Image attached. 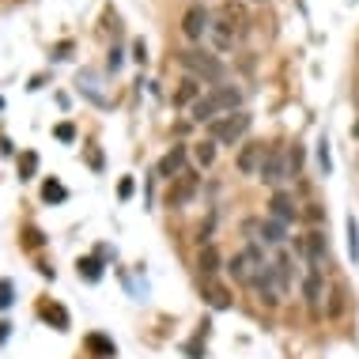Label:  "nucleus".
Masks as SVG:
<instances>
[{
	"label": "nucleus",
	"instance_id": "9",
	"mask_svg": "<svg viewBox=\"0 0 359 359\" xmlns=\"http://www.w3.org/2000/svg\"><path fill=\"white\" fill-rule=\"evenodd\" d=\"M186 159H189V151L182 148V144H178V148H170V151L159 159V174H163L167 182H174L178 174H186Z\"/></svg>",
	"mask_w": 359,
	"mask_h": 359
},
{
	"label": "nucleus",
	"instance_id": "15",
	"mask_svg": "<svg viewBox=\"0 0 359 359\" xmlns=\"http://www.w3.org/2000/svg\"><path fill=\"white\" fill-rule=\"evenodd\" d=\"M193 159H197V167H212L216 163V140H197L193 144Z\"/></svg>",
	"mask_w": 359,
	"mask_h": 359
},
{
	"label": "nucleus",
	"instance_id": "1",
	"mask_svg": "<svg viewBox=\"0 0 359 359\" xmlns=\"http://www.w3.org/2000/svg\"><path fill=\"white\" fill-rule=\"evenodd\" d=\"M242 110V91L238 87H231V83H219V87H212V91H205L197 102L189 106V114H193V121H201V125H212L216 118H223V114H235Z\"/></svg>",
	"mask_w": 359,
	"mask_h": 359
},
{
	"label": "nucleus",
	"instance_id": "23",
	"mask_svg": "<svg viewBox=\"0 0 359 359\" xmlns=\"http://www.w3.org/2000/svg\"><path fill=\"white\" fill-rule=\"evenodd\" d=\"M34 167H38V159H34V155H27V159H23V163H19V170H27V174H31Z\"/></svg>",
	"mask_w": 359,
	"mask_h": 359
},
{
	"label": "nucleus",
	"instance_id": "20",
	"mask_svg": "<svg viewBox=\"0 0 359 359\" xmlns=\"http://www.w3.org/2000/svg\"><path fill=\"white\" fill-rule=\"evenodd\" d=\"M287 167L295 170V174H299V167H303V148H299V144H295V151L287 155Z\"/></svg>",
	"mask_w": 359,
	"mask_h": 359
},
{
	"label": "nucleus",
	"instance_id": "18",
	"mask_svg": "<svg viewBox=\"0 0 359 359\" xmlns=\"http://www.w3.org/2000/svg\"><path fill=\"white\" fill-rule=\"evenodd\" d=\"M348 254H352V261H359V227H355V219H348Z\"/></svg>",
	"mask_w": 359,
	"mask_h": 359
},
{
	"label": "nucleus",
	"instance_id": "17",
	"mask_svg": "<svg viewBox=\"0 0 359 359\" xmlns=\"http://www.w3.org/2000/svg\"><path fill=\"white\" fill-rule=\"evenodd\" d=\"M273 269H276L280 287L287 291V287H291V257H287V254H276V265H273Z\"/></svg>",
	"mask_w": 359,
	"mask_h": 359
},
{
	"label": "nucleus",
	"instance_id": "12",
	"mask_svg": "<svg viewBox=\"0 0 359 359\" xmlns=\"http://www.w3.org/2000/svg\"><path fill=\"white\" fill-rule=\"evenodd\" d=\"M303 295H306V303H310V306H322V269H318V265H310V269H306Z\"/></svg>",
	"mask_w": 359,
	"mask_h": 359
},
{
	"label": "nucleus",
	"instance_id": "4",
	"mask_svg": "<svg viewBox=\"0 0 359 359\" xmlns=\"http://www.w3.org/2000/svg\"><path fill=\"white\" fill-rule=\"evenodd\" d=\"M212 31V15L205 4H193L186 15H182V34L189 38V42H205V34Z\"/></svg>",
	"mask_w": 359,
	"mask_h": 359
},
{
	"label": "nucleus",
	"instance_id": "2",
	"mask_svg": "<svg viewBox=\"0 0 359 359\" xmlns=\"http://www.w3.org/2000/svg\"><path fill=\"white\" fill-rule=\"evenodd\" d=\"M178 65L186 69V76H193V80H201V83H212V87H219L223 76H227L223 61H216V57L205 53V50H182Z\"/></svg>",
	"mask_w": 359,
	"mask_h": 359
},
{
	"label": "nucleus",
	"instance_id": "13",
	"mask_svg": "<svg viewBox=\"0 0 359 359\" xmlns=\"http://www.w3.org/2000/svg\"><path fill=\"white\" fill-rule=\"evenodd\" d=\"M303 257H306V265H322V257H325L322 231H310V235L303 238Z\"/></svg>",
	"mask_w": 359,
	"mask_h": 359
},
{
	"label": "nucleus",
	"instance_id": "10",
	"mask_svg": "<svg viewBox=\"0 0 359 359\" xmlns=\"http://www.w3.org/2000/svg\"><path fill=\"white\" fill-rule=\"evenodd\" d=\"M197 269H201V276H205V280H216V273L223 269V254H219L216 246H212V242H208V246H201V254H197Z\"/></svg>",
	"mask_w": 359,
	"mask_h": 359
},
{
	"label": "nucleus",
	"instance_id": "11",
	"mask_svg": "<svg viewBox=\"0 0 359 359\" xmlns=\"http://www.w3.org/2000/svg\"><path fill=\"white\" fill-rule=\"evenodd\" d=\"M201 295H205V303L212 310H227L231 306V291L223 284H216V280H205V284H201Z\"/></svg>",
	"mask_w": 359,
	"mask_h": 359
},
{
	"label": "nucleus",
	"instance_id": "14",
	"mask_svg": "<svg viewBox=\"0 0 359 359\" xmlns=\"http://www.w3.org/2000/svg\"><path fill=\"white\" fill-rule=\"evenodd\" d=\"M201 91H205V87H201V80L186 76V80H182V87L174 91V106H193V102L201 99Z\"/></svg>",
	"mask_w": 359,
	"mask_h": 359
},
{
	"label": "nucleus",
	"instance_id": "16",
	"mask_svg": "<svg viewBox=\"0 0 359 359\" xmlns=\"http://www.w3.org/2000/svg\"><path fill=\"white\" fill-rule=\"evenodd\" d=\"M261 238H265L269 246H280V242H284V223L273 219V216H269V219H261Z\"/></svg>",
	"mask_w": 359,
	"mask_h": 359
},
{
	"label": "nucleus",
	"instance_id": "3",
	"mask_svg": "<svg viewBox=\"0 0 359 359\" xmlns=\"http://www.w3.org/2000/svg\"><path fill=\"white\" fill-rule=\"evenodd\" d=\"M250 125H254V118H250L246 110H235V114H223V118H216L208 125V137L216 144H227V148H235V144L250 133Z\"/></svg>",
	"mask_w": 359,
	"mask_h": 359
},
{
	"label": "nucleus",
	"instance_id": "7",
	"mask_svg": "<svg viewBox=\"0 0 359 359\" xmlns=\"http://www.w3.org/2000/svg\"><path fill=\"white\" fill-rule=\"evenodd\" d=\"M265 144H257V140H246L238 148V159H235V167L238 174H246V178H254V174H261V163H265Z\"/></svg>",
	"mask_w": 359,
	"mask_h": 359
},
{
	"label": "nucleus",
	"instance_id": "22",
	"mask_svg": "<svg viewBox=\"0 0 359 359\" xmlns=\"http://www.w3.org/2000/svg\"><path fill=\"white\" fill-rule=\"evenodd\" d=\"M8 303H12V287L0 284V306H8Z\"/></svg>",
	"mask_w": 359,
	"mask_h": 359
},
{
	"label": "nucleus",
	"instance_id": "24",
	"mask_svg": "<svg viewBox=\"0 0 359 359\" xmlns=\"http://www.w3.org/2000/svg\"><path fill=\"white\" fill-rule=\"evenodd\" d=\"M352 137H355V140H359V118H355V121H352Z\"/></svg>",
	"mask_w": 359,
	"mask_h": 359
},
{
	"label": "nucleus",
	"instance_id": "5",
	"mask_svg": "<svg viewBox=\"0 0 359 359\" xmlns=\"http://www.w3.org/2000/svg\"><path fill=\"white\" fill-rule=\"evenodd\" d=\"M197 189H201V178L193 170L186 174H178V178L170 182V193H167V201H170V208H186L193 197H197Z\"/></svg>",
	"mask_w": 359,
	"mask_h": 359
},
{
	"label": "nucleus",
	"instance_id": "8",
	"mask_svg": "<svg viewBox=\"0 0 359 359\" xmlns=\"http://www.w3.org/2000/svg\"><path fill=\"white\" fill-rule=\"evenodd\" d=\"M269 216L280 219V223H295L299 219V208H295V197L287 189H276L273 201H269Z\"/></svg>",
	"mask_w": 359,
	"mask_h": 359
},
{
	"label": "nucleus",
	"instance_id": "21",
	"mask_svg": "<svg viewBox=\"0 0 359 359\" xmlns=\"http://www.w3.org/2000/svg\"><path fill=\"white\" fill-rule=\"evenodd\" d=\"M133 53H137V57H133V61H140V65L148 61V50H144V42H137V46H133Z\"/></svg>",
	"mask_w": 359,
	"mask_h": 359
},
{
	"label": "nucleus",
	"instance_id": "19",
	"mask_svg": "<svg viewBox=\"0 0 359 359\" xmlns=\"http://www.w3.org/2000/svg\"><path fill=\"white\" fill-rule=\"evenodd\" d=\"M46 201H65V186H57V182H46Z\"/></svg>",
	"mask_w": 359,
	"mask_h": 359
},
{
	"label": "nucleus",
	"instance_id": "6",
	"mask_svg": "<svg viewBox=\"0 0 359 359\" xmlns=\"http://www.w3.org/2000/svg\"><path fill=\"white\" fill-rule=\"evenodd\" d=\"M287 170H291V167H287V155H284V148H269L257 178L265 182V186H280V182L287 178Z\"/></svg>",
	"mask_w": 359,
	"mask_h": 359
}]
</instances>
